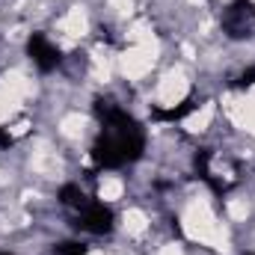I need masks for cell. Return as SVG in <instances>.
I'll use <instances>...</instances> for the list:
<instances>
[{
	"mask_svg": "<svg viewBox=\"0 0 255 255\" xmlns=\"http://www.w3.org/2000/svg\"><path fill=\"white\" fill-rule=\"evenodd\" d=\"M60 202L68 205V208H83L86 205V196L80 193L77 184H65V187H60Z\"/></svg>",
	"mask_w": 255,
	"mask_h": 255,
	"instance_id": "obj_5",
	"label": "cell"
},
{
	"mask_svg": "<svg viewBox=\"0 0 255 255\" xmlns=\"http://www.w3.org/2000/svg\"><path fill=\"white\" fill-rule=\"evenodd\" d=\"M0 255H3V253H0Z\"/></svg>",
	"mask_w": 255,
	"mask_h": 255,
	"instance_id": "obj_9",
	"label": "cell"
},
{
	"mask_svg": "<svg viewBox=\"0 0 255 255\" xmlns=\"http://www.w3.org/2000/svg\"><path fill=\"white\" fill-rule=\"evenodd\" d=\"M255 30V3L253 0H235L223 12V33L229 39H247Z\"/></svg>",
	"mask_w": 255,
	"mask_h": 255,
	"instance_id": "obj_1",
	"label": "cell"
},
{
	"mask_svg": "<svg viewBox=\"0 0 255 255\" xmlns=\"http://www.w3.org/2000/svg\"><path fill=\"white\" fill-rule=\"evenodd\" d=\"M193 110H196V101H193V98H184V101L175 104V107H154L151 116H154L157 122H178V119L190 116Z\"/></svg>",
	"mask_w": 255,
	"mask_h": 255,
	"instance_id": "obj_4",
	"label": "cell"
},
{
	"mask_svg": "<svg viewBox=\"0 0 255 255\" xmlns=\"http://www.w3.org/2000/svg\"><path fill=\"white\" fill-rule=\"evenodd\" d=\"M74 226L83 229V232H92V235H104V232L113 229V211L107 205H101V202H86L80 208Z\"/></svg>",
	"mask_w": 255,
	"mask_h": 255,
	"instance_id": "obj_2",
	"label": "cell"
},
{
	"mask_svg": "<svg viewBox=\"0 0 255 255\" xmlns=\"http://www.w3.org/2000/svg\"><path fill=\"white\" fill-rule=\"evenodd\" d=\"M253 83H255V65H253V68H247V71L241 74V80H238V86H244V89H247V86H253Z\"/></svg>",
	"mask_w": 255,
	"mask_h": 255,
	"instance_id": "obj_7",
	"label": "cell"
},
{
	"mask_svg": "<svg viewBox=\"0 0 255 255\" xmlns=\"http://www.w3.org/2000/svg\"><path fill=\"white\" fill-rule=\"evenodd\" d=\"M86 253H89V247L80 244V241H68V244L54 247V255H86Z\"/></svg>",
	"mask_w": 255,
	"mask_h": 255,
	"instance_id": "obj_6",
	"label": "cell"
},
{
	"mask_svg": "<svg viewBox=\"0 0 255 255\" xmlns=\"http://www.w3.org/2000/svg\"><path fill=\"white\" fill-rule=\"evenodd\" d=\"M27 54H30V60L39 65L42 71H54V68L60 65V51H57L42 33H33V36H30V42H27Z\"/></svg>",
	"mask_w": 255,
	"mask_h": 255,
	"instance_id": "obj_3",
	"label": "cell"
},
{
	"mask_svg": "<svg viewBox=\"0 0 255 255\" xmlns=\"http://www.w3.org/2000/svg\"><path fill=\"white\" fill-rule=\"evenodd\" d=\"M0 145H12V136L6 130H0Z\"/></svg>",
	"mask_w": 255,
	"mask_h": 255,
	"instance_id": "obj_8",
	"label": "cell"
}]
</instances>
